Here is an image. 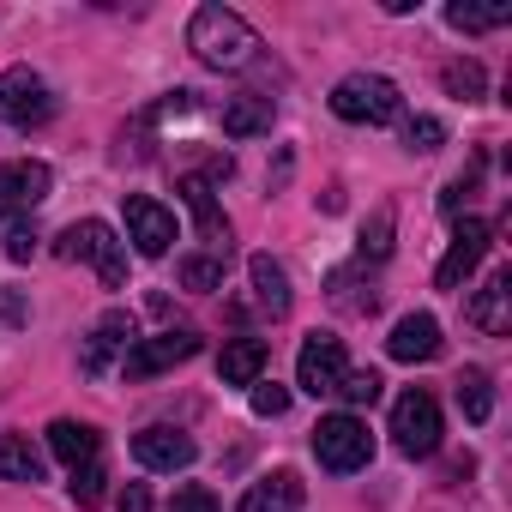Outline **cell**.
I'll use <instances>...</instances> for the list:
<instances>
[{"label": "cell", "instance_id": "obj_1", "mask_svg": "<svg viewBox=\"0 0 512 512\" xmlns=\"http://www.w3.org/2000/svg\"><path fill=\"white\" fill-rule=\"evenodd\" d=\"M187 49L217 73H241V67L260 61V37H253V25L241 13H229V7H199L193 25H187Z\"/></svg>", "mask_w": 512, "mask_h": 512}, {"label": "cell", "instance_id": "obj_25", "mask_svg": "<svg viewBox=\"0 0 512 512\" xmlns=\"http://www.w3.org/2000/svg\"><path fill=\"white\" fill-rule=\"evenodd\" d=\"M458 410H464L470 422H488V416H494V386H488L482 368H464V374H458Z\"/></svg>", "mask_w": 512, "mask_h": 512}, {"label": "cell", "instance_id": "obj_21", "mask_svg": "<svg viewBox=\"0 0 512 512\" xmlns=\"http://www.w3.org/2000/svg\"><path fill=\"white\" fill-rule=\"evenodd\" d=\"M49 452L67 464V470H79V464H91L97 452H103V434L91 428V422H49Z\"/></svg>", "mask_w": 512, "mask_h": 512}, {"label": "cell", "instance_id": "obj_33", "mask_svg": "<svg viewBox=\"0 0 512 512\" xmlns=\"http://www.w3.org/2000/svg\"><path fill=\"white\" fill-rule=\"evenodd\" d=\"M169 512H217V494L205 482H181L175 500H169Z\"/></svg>", "mask_w": 512, "mask_h": 512}, {"label": "cell", "instance_id": "obj_34", "mask_svg": "<svg viewBox=\"0 0 512 512\" xmlns=\"http://www.w3.org/2000/svg\"><path fill=\"white\" fill-rule=\"evenodd\" d=\"M37 241H43V235H37L31 223H13V229H7V260H13V266H25L31 253H37Z\"/></svg>", "mask_w": 512, "mask_h": 512}, {"label": "cell", "instance_id": "obj_7", "mask_svg": "<svg viewBox=\"0 0 512 512\" xmlns=\"http://www.w3.org/2000/svg\"><path fill=\"white\" fill-rule=\"evenodd\" d=\"M199 356V332H157V338H133V350L121 356V374L127 380H157L163 368H175V362H193Z\"/></svg>", "mask_w": 512, "mask_h": 512}, {"label": "cell", "instance_id": "obj_8", "mask_svg": "<svg viewBox=\"0 0 512 512\" xmlns=\"http://www.w3.org/2000/svg\"><path fill=\"white\" fill-rule=\"evenodd\" d=\"M344 374H350L344 338H332V332H308V344H302V356H296V386L314 392V398H332Z\"/></svg>", "mask_w": 512, "mask_h": 512}, {"label": "cell", "instance_id": "obj_22", "mask_svg": "<svg viewBox=\"0 0 512 512\" xmlns=\"http://www.w3.org/2000/svg\"><path fill=\"white\" fill-rule=\"evenodd\" d=\"M0 482H43V452L31 434H0Z\"/></svg>", "mask_w": 512, "mask_h": 512}, {"label": "cell", "instance_id": "obj_28", "mask_svg": "<svg viewBox=\"0 0 512 512\" xmlns=\"http://www.w3.org/2000/svg\"><path fill=\"white\" fill-rule=\"evenodd\" d=\"M404 145H410V151H440V145H446V121H434V115H416V121L404 127Z\"/></svg>", "mask_w": 512, "mask_h": 512}, {"label": "cell", "instance_id": "obj_20", "mask_svg": "<svg viewBox=\"0 0 512 512\" xmlns=\"http://www.w3.org/2000/svg\"><path fill=\"white\" fill-rule=\"evenodd\" d=\"M266 374V338H229L217 356V380L223 386H253Z\"/></svg>", "mask_w": 512, "mask_h": 512}, {"label": "cell", "instance_id": "obj_24", "mask_svg": "<svg viewBox=\"0 0 512 512\" xmlns=\"http://www.w3.org/2000/svg\"><path fill=\"white\" fill-rule=\"evenodd\" d=\"M446 25L452 31H500V25H512V7H506V0H500V7H470V0H452Z\"/></svg>", "mask_w": 512, "mask_h": 512}, {"label": "cell", "instance_id": "obj_9", "mask_svg": "<svg viewBox=\"0 0 512 512\" xmlns=\"http://www.w3.org/2000/svg\"><path fill=\"white\" fill-rule=\"evenodd\" d=\"M49 187H55V175H49V163H37V157H13V163H0V223L37 211V205L49 199Z\"/></svg>", "mask_w": 512, "mask_h": 512}, {"label": "cell", "instance_id": "obj_10", "mask_svg": "<svg viewBox=\"0 0 512 512\" xmlns=\"http://www.w3.org/2000/svg\"><path fill=\"white\" fill-rule=\"evenodd\" d=\"M127 241L145 253V260H163L175 241V211L157 205L151 193H127Z\"/></svg>", "mask_w": 512, "mask_h": 512}, {"label": "cell", "instance_id": "obj_32", "mask_svg": "<svg viewBox=\"0 0 512 512\" xmlns=\"http://www.w3.org/2000/svg\"><path fill=\"white\" fill-rule=\"evenodd\" d=\"M290 410V392L278 380H253V416H284Z\"/></svg>", "mask_w": 512, "mask_h": 512}, {"label": "cell", "instance_id": "obj_14", "mask_svg": "<svg viewBox=\"0 0 512 512\" xmlns=\"http://www.w3.org/2000/svg\"><path fill=\"white\" fill-rule=\"evenodd\" d=\"M181 199H187V211L199 223V241H211V253H229V217H223V205L211 193V175H187L181 181Z\"/></svg>", "mask_w": 512, "mask_h": 512}, {"label": "cell", "instance_id": "obj_12", "mask_svg": "<svg viewBox=\"0 0 512 512\" xmlns=\"http://www.w3.org/2000/svg\"><path fill=\"white\" fill-rule=\"evenodd\" d=\"M488 241H494V235H488V223H482V217H464V223L452 229V247H446V260L434 266V284H440V290H458V284H464V278L482 266Z\"/></svg>", "mask_w": 512, "mask_h": 512}, {"label": "cell", "instance_id": "obj_18", "mask_svg": "<svg viewBox=\"0 0 512 512\" xmlns=\"http://www.w3.org/2000/svg\"><path fill=\"white\" fill-rule=\"evenodd\" d=\"M272 121H278V103L260 97V91L223 103V133H229V139H260V133H272Z\"/></svg>", "mask_w": 512, "mask_h": 512}, {"label": "cell", "instance_id": "obj_30", "mask_svg": "<svg viewBox=\"0 0 512 512\" xmlns=\"http://www.w3.org/2000/svg\"><path fill=\"white\" fill-rule=\"evenodd\" d=\"M103 482H109V470H103L97 458L79 464V470H73V500H79V506H97V500H103Z\"/></svg>", "mask_w": 512, "mask_h": 512}, {"label": "cell", "instance_id": "obj_13", "mask_svg": "<svg viewBox=\"0 0 512 512\" xmlns=\"http://www.w3.org/2000/svg\"><path fill=\"white\" fill-rule=\"evenodd\" d=\"M133 458L145 464V470H187L193 458H199V446H193V434H181V428H169V422H151V428H139L133 434Z\"/></svg>", "mask_w": 512, "mask_h": 512}, {"label": "cell", "instance_id": "obj_26", "mask_svg": "<svg viewBox=\"0 0 512 512\" xmlns=\"http://www.w3.org/2000/svg\"><path fill=\"white\" fill-rule=\"evenodd\" d=\"M440 85H446L458 103H476V97H482V85H488V73H482L476 61H446V67H440Z\"/></svg>", "mask_w": 512, "mask_h": 512}, {"label": "cell", "instance_id": "obj_2", "mask_svg": "<svg viewBox=\"0 0 512 512\" xmlns=\"http://www.w3.org/2000/svg\"><path fill=\"white\" fill-rule=\"evenodd\" d=\"M332 115L356 121V127H386V121L404 115V91L386 73H350V79L332 85Z\"/></svg>", "mask_w": 512, "mask_h": 512}, {"label": "cell", "instance_id": "obj_11", "mask_svg": "<svg viewBox=\"0 0 512 512\" xmlns=\"http://www.w3.org/2000/svg\"><path fill=\"white\" fill-rule=\"evenodd\" d=\"M133 350V314L127 308H109L97 326H91V338H85V350H79V374H109V362H121Z\"/></svg>", "mask_w": 512, "mask_h": 512}, {"label": "cell", "instance_id": "obj_4", "mask_svg": "<svg viewBox=\"0 0 512 512\" xmlns=\"http://www.w3.org/2000/svg\"><path fill=\"white\" fill-rule=\"evenodd\" d=\"M314 458H320L326 470H338V476L362 470V464L374 458V434H368V422L350 416V410L320 416V428H314Z\"/></svg>", "mask_w": 512, "mask_h": 512}, {"label": "cell", "instance_id": "obj_17", "mask_svg": "<svg viewBox=\"0 0 512 512\" xmlns=\"http://www.w3.org/2000/svg\"><path fill=\"white\" fill-rule=\"evenodd\" d=\"M386 350H392V362H434L440 356V320L434 314H404L392 326Z\"/></svg>", "mask_w": 512, "mask_h": 512}, {"label": "cell", "instance_id": "obj_31", "mask_svg": "<svg viewBox=\"0 0 512 512\" xmlns=\"http://www.w3.org/2000/svg\"><path fill=\"white\" fill-rule=\"evenodd\" d=\"M392 247V211H374V223L362 229V260H386Z\"/></svg>", "mask_w": 512, "mask_h": 512}, {"label": "cell", "instance_id": "obj_3", "mask_svg": "<svg viewBox=\"0 0 512 512\" xmlns=\"http://www.w3.org/2000/svg\"><path fill=\"white\" fill-rule=\"evenodd\" d=\"M55 253H61V260H85V266H97V278H103L109 290H121V284H127V247H121V235H115L103 217L67 223V229H61V241H55Z\"/></svg>", "mask_w": 512, "mask_h": 512}, {"label": "cell", "instance_id": "obj_15", "mask_svg": "<svg viewBox=\"0 0 512 512\" xmlns=\"http://www.w3.org/2000/svg\"><path fill=\"white\" fill-rule=\"evenodd\" d=\"M470 326L476 332H488V338H500V332H512V272H494L476 296H470Z\"/></svg>", "mask_w": 512, "mask_h": 512}, {"label": "cell", "instance_id": "obj_23", "mask_svg": "<svg viewBox=\"0 0 512 512\" xmlns=\"http://www.w3.org/2000/svg\"><path fill=\"white\" fill-rule=\"evenodd\" d=\"M223 266H229V253H187L181 260V290H199V296L223 290Z\"/></svg>", "mask_w": 512, "mask_h": 512}, {"label": "cell", "instance_id": "obj_29", "mask_svg": "<svg viewBox=\"0 0 512 512\" xmlns=\"http://www.w3.org/2000/svg\"><path fill=\"white\" fill-rule=\"evenodd\" d=\"M476 181H482V157H476V163H470L458 181H446V193H440V211H446V217H458V211H464V199L476 193Z\"/></svg>", "mask_w": 512, "mask_h": 512}, {"label": "cell", "instance_id": "obj_27", "mask_svg": "<svg viewBox=\"0 0 512 512\" xmlns=\"http://www.w3.org/2000/svg\"><path fill=\"white\" fill-rule=\"evenodd\" d=\"M332 398H344V404H350V416H356L362 404H374V398H380V374H374V368H350V374L338 380V392H332Z\"/></svg>", "mask_w": 512, "mask_h": 512}, {"label": "cell", "instance_id": "obj_16", "mask_svg": "<svg viewBox=\"0 0 512 512\" xmlns=\"http://www.w3.org/2000/svg\"><path fill=\"white\" fill-rule=\"evenodd\" d=\"M302 500H308L302 476L296 470H272V476H260V482L241 494L235 512H302Z\"/></svg>", "mask_w": 512, "mask_h": 512}, {"label": "cell", "instance_id": "obj_35", "mask_svg": "<svg viewBox=\"0 0 512 512\" xmlns=\"http://www.w3.org/2000/svg\"><path fill=\"white\" fill-rule=\"evenodd\" d=\"M115 506H121V512H151V494H145V482H127V488L115 494Z\"/></svg>", "mask_w": 512, "mask_h": 512}, {"label": "cell", "instance_id": "obj_19", "mask_svg": "<svg viewBox=\"0 0 512 512\" xmlns=\"http://www.w3.org/2000/svg\"><path fill=\"white\" fill-rule=\"evenodd\" d=\"M247 278H253V302H260L272 320L290 314V272L272 260V253H253V260H247Z\"/></svg>", "mask_w": 512, "mask_h": 512}, {"label": "cell", "instance_id": "obj_6", "mask_svg": "<svg viewBox=\"0 0 512 512\" xmlns=\"http://www.w3.org/2000/svg\"><path fill=\"white\" fill-rule=\"evenodd\" d=\"M392 440H398L404 458H428V452L440 446V404H434L422 386H410V392L392 404Z\"/></svg>", "mask_w": 512, "mask_h": 512}, {"label": "cell", "instance_id": "obj_5", "mask_svg": "<svg viewBox=\"0 0 512 512\" xmlns=\"http://www.w3.org/2000/svg\"><path fill=\"white\" fill-rule=\"evenodd\" d=\"M49 115H55V91L43 85V73H31V67L0 73V127H7V133H31Z\"/></svg>", "mask_w": 512, "mask_h": 512}]
</instances>
